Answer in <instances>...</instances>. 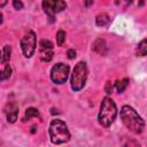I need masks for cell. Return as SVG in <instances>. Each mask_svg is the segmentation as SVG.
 Masks as SVG:
<instances>
[{
	"mask_svg": "<svg viewBox=\"0 0 147 147\" xmlns=\"http://www.w3.org/2000/svg\"><path fill=\"white\" fill-rule=\"evenodd\" d=\"M123 124L133 133H141L145 127V122L141 116L130 106L125 105L122 107L119 113Z\"/></svg>",
	"mask_w": 147,
	"mask_h": 147,
	"instance_id": "1",
	"label": "cell"
},
{
	"mask_svg": "<svg viewBox=\"0 0 147 147\" xmlns=\"http://www.w3.org/2000/svg\"><path fill=\"white\" fill-rule=\"evenodd\" d=\"M116 116H117L116 103L114 102L113 99L106 96L102 100L101 106H100V111H99V116H98L99 123L102 126L108 127L114 123V121L116 119Z\"/></svg>",
	"mask_w": 147,
	"mask_h": 147,
	"instance_id": "2",
	"label": "cell"
},
{
	"mask_svg": "<svg viewBox=\"0 0 147 147\" xmlns=\"http://www.w3.org/2000/svg\"><path fill=\"white\" fill-rule=\"evenodd\" d=\"M49 137L51 141L55 145H61L70 140V132L67 124L61 119H53L49 124Z\"/></svg>",
	"mask_w": 147,
	"mask_h": 147,
	"instance_id": "3",
	"label": "cell"
},
{
	"mask_svg": "<svg viewBox=\"0 0 147 147\" xmlns=\"http://www.w3.org/2000/svg\"><path fill=\"white\" fill-rule=\"evenodd\" d=\"M86 78H87V68H86V63L84 61L78 62L75 68L74 71L71 74V79H70V85L71 88L74 91H80L86 83Z\"/></svg>",
	"mask_w": 147,
	"mask_h": 147,
	"instance_id": "4",
	"label": "cell"
},
{
	"mask_svg": "<svg viewBox=\"0 0 147 147\" xmlns=\"http://www.w3.org/2000/svg\"><path fill=\"white\" fill-rule=\"evenodd\" d=\"M67 8V3L64 0H42V9L49 18V22L53 23L55 20V15L61 13Z\"/></svg>",
	"mask_w": 147,
	"mask_h": 147,
	"instance_id": "5",
	"label": "cell"
},
{
	"mask_svg": "<svg viewBox=\"0 0 147 147\" xmlns=\"http://www.w3.org/2000/svg\"><path fill=\"white\" fill-rule=\"evenodd\" d=\"M69 74H70V67L65 63H56L52 70H51V79L53 80V83L57 84V85H61V84H64L69 77Z\"/></svg>",
	"mask_w": 147,
	"mask_h": 147,
	"instance_id": "6",
	"label": "cell"
},
{
	"mask_svg": "<svg viewBox=\"0 0 147 147\" xmlns=\"http://www.w3.org/2000/svg\"><path fill=\"white\" fill-rule=\"evenodd\" d=\"M36 46H37V37L33 31H29L25 33L22 39H21V48L23 52V55L25 57H31L33 53L36 52Z\"/></svg>",
	"mask_w": 147,
	"mask_h": 147,
	"instance_id": "7",
	"label": "cell"
},
{
	"mask_svg": "<svg viewBox=\"0 0 147 147\" xmlns=\"http://www.w3.org/2000/svg\"><path fill=\"white\" fill-rule=\"evenodd\" d=\"M53 42L48 39H42L39 42V57L44 62H49L53 59Z\"/></svg>",
	"mask_w": 147,
	"mask_h": 147,
	"instance_id": "8",
	"label": "cell"
},
{
	"mask_svg": "<svg viewBox=\"0 0 147 147\" xmlns=\"http://www.w3.org/2000/svg\"><path fill=\"white\" fill-rule=\"evenodd\" d=\"M6 114H7V121L9 123H15L18 114V107L16 106V103H9L6 108Z\"/></svg>",
	"mask_w": 147,
	"mask_h": 147,
	"instance_id": "9",
	"label": "cell"
},
{
	"mask_svg": "<svg viewBox=\"0 0 147 147\" xmlns=\"http://www.w3.org/2000/svg\"><path fill=\"white\" fill-rule=\"evenodd\" d=\"M93 51L96 52L98 54L100 55H106L108 53V48H107V45H106V41L101 38L96 39L94 42H93V46H92Z\"/></svg>",
	"mask_w": 147,
	"mask_h": 147,
	"instance_id": "10",
	"label": "cell"
},
{
	"mask_svg": "<svg viewBox=\"0 0 147 147\" xmlns=\"http://www.w3.org/2000/svg\"><path fill=\"white\" fill-rule=\"evenodd\" d=\"M109 22H110V18H109V16H108L106 13L99 14V15L96 16V18H95V23H96V25H99V26H107V25L109 24Z\"/></svg>",
	"mask_w": 147,
	"mask_h": 147,
	"instance_id": "11",
	"label": "cell"
},
{
	"mask_svg": "<svg viewBox=\"0 0 147 147\" xmlns=\"http://www.w3.org/2000/svg\"><path fill=\"white\" fill-rule=\"evenodd\" d=\"M127 85H129V78H124L122 80H117L115 84V87H116V91L118 93H123Z\"/></svg>",
	"mask_w": 147,
	"mask_h": 147,
	"instance_id": "12",
	"label": "cell"
},
{
	"mask_svg": "<svg viewBox=\"0 0 147 147\" xmlns=\"http://www.w3.org/2000/svg\"><path fill=\"white\" fill-rule=\"evenodd\" d=\"M10 52H11L10 46H9V45H5L3 52H2V55H1V59H0L3 64H6V63L9 61V59H10Z\"/></svg>",
	"mask_w": 147,
	"mask_h": 147,
	"instance_id": "13",
	"label": "cell"
},
{
	"mask_svg": "<svg viewBox=\"0 0 147 147\" xmlns=\"http://www.w3.org/2000/svg\"><path fill=\"white\" fill-rule=\"evenodd\" d=\"M147 53V46H146V39H142L138 47H137V55L138 56H145Z\"/></svg>",
	"mask_w": 147,
	"mask_h": 147,
	"instance_id": "14",
	"label": "cell"
},
{
	"mask_svg": "<svg viewBox=\"0 0 147 147\" xmlns=\"http://www.w3.org/2000/svg\"><path fill=\"white\" fill-rule=\"evenodd\" d=\"M10 75H11V68H10L9 64H6L5 69L0 71V80H6V79H8V78L10 77Z\"/></svg>",
	"mask_w": 147,
	"mask_h": 147,
	"instance_id": "15",
	"label": "cell"
},
{
	"mask_svg": "<svg viewBox=\"0 0 147 147\" xmlns=\"http://www.w3.org/2000/svg\"><path fill=\"white\" fill-rule=\"evenodd\" d=\"M38 116H39V111L33 107H30L25 110V118L26 119H30L32 117H38Z\"/></svg>",
	"mask_w": 147,
	"mask_h": 147,
	"instance_id": "16",
	"label": "cell"
},
{
	"mask_svg": "<svg viewBox=\"0 0 147 147\" xmlns=\"http://www.w3.org/2000/svg\"><path fill=\"white\" fill-rule=\"evenodd\" d=\"M64 41H65V32L63 30H59L57 33H56V44H57V46H62Z\"/></svg>",
	"mask_w": 147,
	"mask_h": 147,
	"instance_id": "17",
	"label": "cell"
},
{
	"mask_svg": "<svg viewBox=\"0 0 147 147\" xmlns=\"http://www.w3.org/2000/svg\"><path fill=\"white\" fill-rule=\"evenodd\" d=\"M13 6H14V8L15 9H17V10H20V9H22L23 8V2L21 1V0H13Z\"/></svg>",
	"mask_w": 147,
	"mask_h": 147,
	"instance_id": "18",
	"label": "cell"
},
{
	"mask_svg": "<svg viewBox=\"0 0 147 147\" xmlns=\"http://www.w3.org/2000/svg\"><path fill=\"white\" fill-rule=\"evenodd\" d=\"M115 3H116V5H122V3H124V5H123V7H124V8H126L129 5H131V3H132V0H116V1H115Z\"/></svg>",
	"mask_w": 147,
	"mask_h": 147,
	"instance_id": "19",
	"label": "cell"
},
{
	"mask_svg": "<svg viewBox=\"0 0 147 147\" xmlns=\"http://www.w3.org/2000/svg\"><path fill=\"white\" fill-rule=\"evenodd\" d=\"M67 55H68V59H69V60H72V59L76 57V51H75V49H69V51L67 52Z\"/></svg>",
	"mask_w": 147,
	"mask_h": 147,
	"instance_id": "20",
	"label": "cell"
},
{
	"mask_svg": "<svg viewBox=\"0 0 147 147\" xmlns=\"http://www.w3.org/2000/svg\"><path fill=\"white\" fill-rule=\"evenodd\" d=\"M111 84H110V82H107L106 83V87H105V91H106V93L107 94H109V93H111Z\"/></svg>",
	"mask_w": 147,
	"mask_h": 147,
	"instance_id": "21",
	"label": "cell"
},
{
	"mask_svg": "<svg viewBox=\"0 0 147 147\" xmlns=\"http://www.w3.org/2000/svg\"><path fill=\"white\" fill-rule=\"evenodd\" d=\"M7 2H8V0H0V8L1 7H5L7 5Z\"/></svg>",
	"mask_w": 147,
	"mask_h": 147,
	"instance_id": "22",
	"label": "cell"
},
{
	"mask_svg": "<svg viewBox=\"0 0 147 147\" xmlns=\"http://www.w3.org/2000/svg\"><path fill=\"white\" fill-rule=\"evenodd\" d=\"M93 3V0H85V6L86 7H88L90 5H92Z\"/></svg>",
	"mask_w": 147,
	"mask_h": 147,
	"instance_id": "23",
	"label": "cell"
},
{
	"mask_svg": "<svg viewBox=\"0 0 147 147\" xmlns=\"http://www.w3.org/2000/svg\"><path fill=\"white\" fill-rule=\"evenodd\" d=\"M31 129H32V130H31V132H32V133H34V132H36V126H32Z\"/></svg>",
	"mask_w": 147,
	"mask_h": 147,
	"instance_id": "24",
	"label": "cell"
},
{
	"mask_svg": "<svg viewBox=\"0 0 147 147\" xmlns=\"http://www.w3.org/2000/svg\"><path fill=\"white\" fill-rule=\"evenodd\" d=\"M2 21H3V20H2V14H1V13H0V24H1V23H2Z\"/></svg>",
	"mask_w": 147,
	"mask_h": 147,
	"instance_id": "25",
	"label": "cell"
},
{
	"mask_svg": "<svg viewBox=\"0 0 147 147\" xmlns=\"http://www.w3.org/2000/svg\"><path fill=\"white\" fill-rule=\"evenodd\" d=\"M1 55H2V54H1V52H0V59H1Z\"/></svg>",
	"mask_w": 147,
	"mask_h": 147,
	"instance_id": "26",
	"label": "cell"
}]
</instances>
